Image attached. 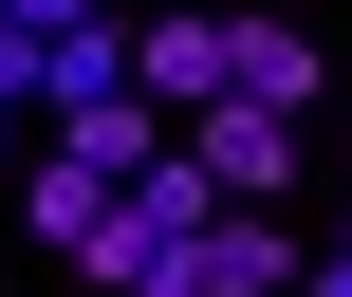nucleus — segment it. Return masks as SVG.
Returning a JSON list of instances; mask_svg holds the SVG:
<instances>
[{
    "mask_svg": "<svg viewBox=\"0 0 352 297\" xmlns=\"http://www.w3.org/2000/svg\"><path fill=\"white\" fill-rule=\"evenodd\" d=\"M37 130H56L74 167H111V186H130V167L167 149V112H148V93H93V112H37Z\"/></svg>",
    "mask_w": 352,
    "mask_h": 297,
    "instance_id": "5",
    "label": "nucleus"
},
{
    "mask_svg": "<svg viewBox=\"0 0 352 297\" xmlns=\"http://www.w3.org/2000/svg\"><path fill=\"white\" fill-rule=\"evenodd\" d=\"M223 93H241V112H316V37L260 19V0H223Z\"/></svg>",
    "mask_w": 352,
    "mask_h": 297,
    "instance_id": "3",
    "label": "nucleus"
},
{
    "mask_svg": "<svg viewBox=\"0 0 352 297\" xmlns=\"http://www.w3.org/2000/svg\"><path fill=\"white\" fill-rule=\"evenodd\" d=\"M167 149L204 167V205H278V186L316 167V149H297V112H241V93H204V112H186Z\"/></svg>",
    "mask_w": 352,
    "mask_h": 297,
    "instance_id": "1",
    "label": "nucleus"
},
{
    "mask_svg": "<svg viewBox=\"0 0 352 297\" xmlns=\"http://www.w3.org/2000/svg\"><path fill=\"white\" fill-rule=\"evenodd\" d=\"M130 93L186 130V112L223 93V0H148V19H130Z\"/></svg>",
    "mask_w": 352,
    "mask_h": 297,
    "instance_id": "2",
    "label": "nucleus"
},
{
    "mask_svg": "<svg viewBox=\"0 0 352 297\" xmlns=\"http://www.w3.org/2000/svg\"><path fill=\"white\" fill-rule=\"evenodd\" d=\"M19 149H37V130H19V112H0V167H19Z\"/></svg>",
    "mask_w": 352,
    "mask_h": 297,
    "instance_id": "7",
    "label": "nucleus"
},
{
    "mask_svg": "<svg viewBox=\"0 0 352 297\" xmlns=\"http://www.w3.org/2000/svg\"><path fill=\"white\" fill-rule=\"evenodd\" d=\"M0 112L37 130V19H0Z\"/></svg>",
    "mask_w": 352,
    "mask_h": 297,
    "instance_id": "6",
    "label": "nucleus"
},
{
    "mask_svg": "<svg viewBox=\"0 0 352 297\" xmlns=\"http://www.w3.org/2000/svg\"><path fill=\"white\" fill-rule=\"evenodd\" d=\"M19 223H37V260H74V242L111 223V167H74V149L37 130V149H19Z\"/></svg>",
    "mask_w": 352,
    "mask_h": 297,
    "instance_id": "4",
    "label": "nucleus"
}]
</instances>
